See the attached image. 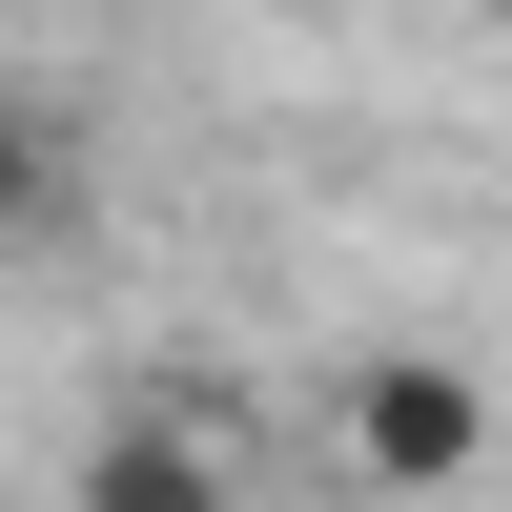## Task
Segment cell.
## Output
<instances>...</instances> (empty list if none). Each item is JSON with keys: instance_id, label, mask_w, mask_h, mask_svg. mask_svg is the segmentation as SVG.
I'll return each mask as SVG.
<instances>
[{"instance_id": "1", "label": "cell", "mask_w": 512, "mask_h": 512, "mask_svg": "<svg viewBox=\"0 0 512 512\" xmlns=\"http://www.w3.org/2000/svg\"><path fill=\"white\" fill-rule=\"evenodd\" d=\"M328 451H349V492L451 512V492L492 472V369H472V349H369L349 390H328Z\"/></svg>"}, {"instance_id": "2", "label": "cell", "mask_w": 512, "mask_h": 512, "mask_svg": "<svg viewBox=\"0 0 512 512\" xmlns=\"http://www.w3.org/2000/svg\"><path fill=\"white\" fill-rule=\"evenodd\" d=\"M62 512H246V451H226V410H205V369H144V390L82 431Z\"/></svg>"}, {"instance_id": "3", "label": "cell", "mask_w": 512, "mask_h": 512, "mask_svg": "<svg viewBox=\"0 0 512 512\" xmlns=\"http://www.w3.org/2000/svg\"><path fill=\"white\" fill-rule=\"evenodd\" d=\"M62 226H82V144L41 103H0V246H62Z\"/></svg>"}, {"instance_id": "4", "label": "cell", "mask_w": 512, "mask_h": 512, "mask_svg": "<svg viewBox=\"0 0 512 512\" xmlns=\"http://www.w3.org/2000/svg\"><path fill=\"white\" fill-rule=\"evenodd\" d=\"M472 21H512V0H472Z\"/></svg>"}]
</instances>
